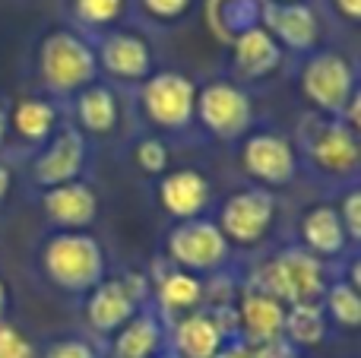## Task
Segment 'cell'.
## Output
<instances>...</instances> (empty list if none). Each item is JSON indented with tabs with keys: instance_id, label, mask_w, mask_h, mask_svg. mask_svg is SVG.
<instances>
[{
	"instance_id": "6da1fadb",
	"label": "cell",
	"mask_w": 361,
	"mask_h": 358,
	"mask_svg": "<svg viewBox=\"0 0 361 358\" xmlns=\"http://www.w3.org/2000/svg\"><path fill=\"white\" fill-rule=\"evenodd\" d=\"M35 76L42 95L54 101H70L99 80L92 38L70 25H54L35 44Z\"/></svg>"
},
{
	"instance_id": "7a4b0ae2",
	"label": "cell",
	"mask_w": 361,
	"mask_h": 358,
	"mask_svg": "<svg viewBox=\"0 0 361 358\" xmlns=\"http://www.w3.org/2000/svg\"><path fill=\"white\" fill-rule=\"evenodd\" d=\"M38 273L61 295H89L108 276L105 245L92 232H57L51 228L38 245Z\"/></svg>"
},
{
	"instance_id": "3957f363",
	"label": "cell",
	"mask_w": 361,
	"mask_h": 358,
	"mask_svg": "<svg viewBox=\"0 0 361 358\" xmlns=\"http://www.w3.org/2000/svg\"><path fill=\"white\" fill-rule=\"evenodd\" d=\"M295 149H298V162L311 175H317L320 181H330L336 187L358 181L361 171L358 130H352L339 118H324V114L307 111L298 121Z\"/></svg>"
},
{
	"instance_id": "277c9868",
	"label": "cell",
	"mask_w": 361,
	"mask_h": 358,
	"mask_svg": "<svg viewBox=\"0 0 361 358\" xmlns=\"http://www.w3.org/2000/svg\"><path fill=\"white\" fill-rule=\"evenodd\" d=\"M333 276H336V266L317 260L314 254H307L305 247L295 245V241L260 254L254 270L247 273L250 283L267 289L269 295H276L282 304L320 302Z\"/></svg>"
},
{
	"instance_id": "5b68a950",
	"label": "cell",
	"mask_w": 361,
	"mask_h": 358,
	"mask_svg": "<svg viewBox=\"0 0 361 358\" xmlns=\"http://www.w3.org/2000/svg\"><path fill=\"white\" fill-rule=\"evenodd\" d=\"M298 92L307 101V111L339 118L352 99L361 92L358 63L343 48H317L298 63Z\"/></svg>"
},
{
	"instance_id": "8992f818",
	"label": "cell",
	"mask_w": 361,
	"mask_h": 358,
	"mask_svg": "<svg viewBox=\"0 0 361 358\" xmlns=\"http://www.w3.org/2000/svg\"><path fill=\"white\" fill-rule=\"evenodd\" d=\"M197 86L190 73L171 67H159L152 76H146L133 92H137V108L143 121L152 127V133L162 137H180L190 133L193 114H197Z\"/></svg>"
},
{
	"instance_id": "52a82bcc",
	"label": "cell",
	"mask_w": 361,
	"mask_h": 358,
	"mask_svg": "<svg viewBox=\"0 0 361 358\" xmlns=\"http://www.w3.org/2000/svg\"><path fill=\"white\" fill-rule=\"evenodd\" d=\"M209 216L231 245V251L250 254L260 251L273 235L276 222H279V200L273 190L247 184V187H238L228 197H222Z\"/></svg>"
},
{
	"instance_id": "ba28073f",
	"label": "cell",
	"mask_w": 361,
	"mask_h": 358,
	"mask_svg": "<svg viewBox=\"0 0 361 358\" xmlns=\"http://www.w3.org/2000/svg\"><path fill=\"white\" fill-rule=\"evenodd\" d=\"M171 266L193 273V276H222L235 266V251L212 222V216H200V219L171 222L165 232V257Z\"/></svg>"
},
{
	"instance_id": "9c48e42d",
	"label": "cell",
	"mask_w": 361,
	"mask_h": 358,
	"mask_svg": "<svg viewBox=\"0 0 361 358\" xmlns=\"http://www.w3.org/2000/svg\"><path fill=\"white\" fill-rule=\"evenodd\" d=\"M193 124L216 143H238L257 124V108L247 86L231 76H212L197 86Z\"/></svg>"
},
{
	"instance_id": "30bf717a",
	"label": "cell",
	"mask_w": 361,
	"mask_h": 358,
	"mask_svg": "<svg viewBox=\"0 0 361 358\" xmlns=\"http://www.w3.org/2000/svg\"><path fill=\"white\" fill-rule=\"evenodd\" d=\"M82 304V314H86V330L92 340L105 342L130 321L137 311H143L149 302V276L137 270H124L105 276L95 285Z\"/></svg>"
},
{
	"instance_id": "8fae6325",
	"label": "cell",
	"mask_w": 361,
	"mask_h": 358,
	"mask_svg": "<svg viewBox=\"0 0 361 358\" xmlns=\"http://www.w3.org/2000/svg\"><path fill=\"white\" fill-rule=\"evenodd\" d=\"M238 165L250 178V184L267 187L273 194L295 184V178L301 171L295 140H288L276 127H257V124L238 140Z\"/></svg>"
},
{
	"instance_id": "7c38bea8",
	"label": "cell",
	"mask_w": 361,
	"mask_h": 358,
	"mask_svg": "<svg viewBox=\"0 0 361 358\" xmlns=\"http://www.w3.org/2000/svg\"><path fill=\"white\" fill-rule=\"evenodd\" d=\"M95 63H99V80L105 76L108 86L114 89H137L146 76L159 70L156 48L152 42L137 29H114L92 35Z\"/></svg>"
},
{
	"instance_id": "4fadbf2b",
	"label": "cell",
	"mask_w": 361,
	"mask_h": 358,
	"mask_svg": "<svg viewBox=\"0 0 361 358\" xmlns=\"http://www.w3.org/2000/svg\"><path fill=\"white\" fill-rule=\"evenodd\" d=\"M89 165H92V140H86L70 121H63L54 137L32 152L29 181L35 190H48L86 178Z\"/></svg>"
},
{
	"instance_id": "5bb4252c",
	"label": "cell",
	"mask_w": 361,
	"mask_h": 358,
	"mask_svg": "<svg viewBox=\"0 0 361 358\" xmlns=\"http://www.w3.org/2000/svg\"><path fill=\"white\" fill-rule=\"evenodd\" d=\"M235 336H238L235 302L203 304V308L169 323V349L184 358H212Z\"/></svg>"
},
{
	"instance_id": "9a60e30c",
	"label": "cell",
	"mask_w": 361,
	"mask_h": 358,
	"mask_svg": "<svg viewBox=\"0 0 361 358\" xmlns=\"http://www.w3.org/2000/svg\"><path fill=\"white\" fill-rule=\"evenodd\" d=\"M295 245L333 266H339L345 257L358 254V247H352L349 235H345L343 222H339L333 200H320L301 209L298 222H295Z\"/></svg>"
},
{
	"instance_id": "2e32d148",
	"label": "cell",
	"mask_w": 361,
	"mask_h": 358,
	"mask_svg": "<svg viewBox=\"0 0 361 358\" xmlns=\"http://www.w3.org/2000/svg\"><path fill=\"white\" fill-rule=\"evenodd\" d=\"M38 206L44 222L57 232H89L99 219V190L89 178H80L38 190Z\"/></svg>"
},
{
	"instance_id": "e0dca14e",
	"label": "cell",
	"mask_w": 361,
	"mask_h": 358,
	"mask_svg": "<svg viewBox=\"0 0 361 358\" xmlns=\"http://www.w3.org/2000/svg\"><path fill=\"white\" fill-rule=\"evenodd\" d=\"M260 25L273 35V42L286 54L305 57L320 48V19L307 0H298V4H269V0H263Z\"/></svg>"
},
{
	"instance_id": "ac0fdd59",
	"label": "cell",
	"mask_w": 361,
	"mask_h": 358,
	"mask_svg": "<svg viewBox=\"0 0 361 358\" xmlns=\"http://www.w3.org/2000/svg\"><path fill=\"white\" fill-rule=\"evenodd\" d=\"M156 200L171 222L200 219L209 216L216 206L209 178L200 168H169L156 178Z\"/></svg>"
},
{
	"instance_id": "d6986e66",
	"label": "cell",
	"mask_w": 361,
	"mask_h": 358,
	"mask_svg": "<svg viewBox=\"0 0 361 358\" xmlns=\"http://www.w3.org/2000/svg\"><path fill=\"white\" fill-rule=\"evenodd\" d=\"M206 295H209V279L171 266L169 260H159L156 273L149 276V302L162 314L165 323L203 308Z\"/></svg>"
},
{
	"instance_id": "ffe728a7",
	"label": "cell",
	"mask_w": 361,
	"mask_h": 358,
	"mask_svg": "<svg viewBox=\"0 0 361 358\" xmlns=\"http://www.w3.org/2000/svg\"><path fill=\"white\" fill-rule=\"evenodd\" d=\"M286 308L276 295H269L267 289H260L250 279H241L235 292V317H238V340H244L247 346L267 342L282 336L286 327Z\"/></svg>"
},
{
	"instance_id": "44dd1931",
	"label": "cell",
	"mask_w": 361,
	"mask_h": 358,
	"mask_svg": "<svg viewBox=\"0 0 361 358\" xmlns=\"http://www.w3.org/2000/svg\"><path fill=\"white\" fill-rule=\"evenodd\" d=\"M282 61H286V51L257 23L231 38L228 76L235 82H241V86H247V82H257V80H269L282 67Z\"/></svg>"
},
{
	"instance_id": "7402d4cb",
	"label": "cell",
	"mask_w": 361,
	"mask_h": 358,
	"mask_svg": "<svg viewBox=\"0 0 361 358\" xmlns=\"http://www.w3.org/2000/svg\"><path fill=\"white\" fill-rule=\"evenodd\" d=\"M63 124V105L48 95H23L10 101V143L16 140L29 152L42 149Z\"/></svg>"
},
{
	"instance_id": "603a6c76",
	"label": "cell",
	"mask_w": 361,
	"mask_h": 358,
	"mask_svg": "<svg viewBox=\"0 0 361 358\" xmlns=\"http://www.w3.org/2000/svg\"><path fill=\"white\" fill-rule=\"evenodd\" d=\"M165 349H169V323L152 304L137 311L111 340L102 342V352H108V358H156Z\"/></svg>"
},
{
	"instance_id": "cb8c5ba5",
	"label": "cell",
	"mask_w": 361,
	"mask_h": 358,
	"mask_svg": "<svg viewBox=\"0 0 361 358\" xmlns=\"http://www.w3.org/2000/svg\"><path fill=\"white\" fill-rule=\"evenodd\" d=\"M67 105H70V118H73L70 124L86 140L111 137L121 124V89L108 86L102 80H95L80 95H73Z\"/></svg>"
},
{
	"instance_id": "d4e9b609",
	"label": "cell",
	"mask_w": 361,
	"mask_h": 358,
	"mask_svg": "<svg viewBox=\"0 0 361 358\" xmlns=\"http://www.w3.org/2000/svg\"><path fill=\"white\" fill-rule=\"evenodd\" d=\"M330 321H326L320 302H307V304H288L286 308V327H282V336L292 342L298 352L305 349H317L326 342L330 336Z\"/></svg>"
},
{
	"instance_id": "484cf974",
	"label": "cell",
	"mask_w": 361,
	"mask_h": 358,
	"mask_svg": "<svg viewBox=\"0 0 361 358\" xmlns=\"http://www.w3.org/2000/svg\"><path fill=\"white\" fill-rule=\"evenodd\" d=\"M320 308H324L330 327H339L345 333H355L361 327V289L345 283L339 273L326 285L324 298H320Z\"/></svg>"
},
{
	"instance_id": "4316f807",
	"label": "cell",
	"mask_w": 361,
	"mask_h": 358,
	"mask_svg": "<svg viewBox=\"0 0 361 358\" xmlns=\"http://www.w3.org/2000/svg\"><path fill=\"white\" fill-rule=\"evenodd\" d=\"M127 10V0H70V16L82 35H102L114 29Z\"/></svg>"
},
{
	"instance_id": "83f0119b",
	"label": "cell",
	"mask_w": 361,
	"mask_h": 358,
	"mask_svg": "<svg viewBox=\"0 0 361 358\" xmlns=\"http://www.w3.org/2000/svg\"><path fill=\"white\" fill-rule=\"evenodd\" d=\"M133 165L146 178H159L171 168V146L162 133H143L133 143Z\"/></svg>"
},
{
	"instance_id": "f1b7e54d",
	"label": "cell",
	"mask_w": 361,
	"mask_h": 358,
	"mask_svg": "<svg viewBox=\"0 0 361 358\" xmlns=\"http://www.w3.org/2000/svg\"><path fill=\"white\" fill-rule=\"evenodd\" d=\"M38 358H105V352H102V342L89 333H70L38 349Z\"/></svg>"
},
{
	"instance_id": "f546056e",
	"label": "cell",
	"mask_w": 361,
	"mask_h": 358,
	"mask_svg": "<svg viewBox=\"0 0 361 358\" xmlns=\"http://www.w3.org/2000/svg\"><path fill=\"white\" fill-rule=\"evenodd\" d=\"M336 213H339V222H343L345 235H349L352 247L361 245V184H345L339 187V197L336 200Z\"/></svg>"
},
{
	"instance_id": "4dcf8cb0",
	"label": "cell",
	"mask_w": 361,
	"mask_h": 358,
	"mask_svg": "<svg viewBox=\"0 0 361 358\" xmlns=\"http://www.w3.org/2000/svg\"><path fill=\"white\" fill-rule=\"evenodd\" d=\"M137 4L146 19H152L159 25H175L190 13L193 0H137Z\"/></svg>"
},
{
	"instance_id": "1f68e13d",
	"label": "cell",
	"mask_w": 361,
	"mask_h": 358,
	"mask_svg": "<svg viewBox=\"0 0 361 358\" xmlns=\"http://www.w3.org/2000/svg\"><path fill=\"white\" fill-rule=\"evenodd\" d=\"M0 358H38V349L16 323L0 321Z\"/></svg>"
},
{
	"instance_id": "d6a6232c",
	"label": "cell",
	"mask_w": 361,
	"mask_h": 358,
	"mask_svg": "<svg viewBox=\"0 0 361 358\" xmlns=\"http://www.w3.org/2000/svg\"><path fill=\"white\" fill-rule=\"evenodd\" d=\"M254 358H301V352L286 340V336H276V340H267V342H257L250 346Z\"/></svg>"
},
{
	"instance_id": "836d02e7",
	"label": "cell",
	"mask_w": 361,
	"mask_h": 358,
	"mask_svg": "<svg viewBox=\"0 0 361 358\" xmlns=\"http://www.w3.org/2000/svg\"><path fill=\"white\" fill-rule=\"evenodd\" d=\"M333 10V16L345 25H358L361 19V0H326Z\"/></svg>"
},
{
	"instance_id": "e575fe53",
	"label": "cell",
	"mask_w": 361,
	"mask_h": 358,
	"mask_svg": "<svg viewBox=\"0 0 361 358\" xmlns=\"http://www.w3.org/2000/svg\"><path fill=\"white\" fill-rule=\"evenodd\" d=\"M212 358H254V352H250V346H247V342H244V340H238V336H235V340H228V342H225V346L219 349V352L212 355Z\"/></svg>"
},
{
	"instance_id": "d590c367",
	"label": "cell",
	"mask_w": 361,
	"mask_h": 358,
	"mask_svg": "<svg viewBox=\"0 0 361 358\" xmlns=\"http://www.w3.org/2000/svg\"><path fill=\"white\" fill-rule=\"evenodd\" d=\"M10 146V101L0 99V156Z\"/></svg>"
},
{
	"instance_id": "8d00e7d4",
	"label": "cell",
	"mask_w": 361,
	"mask_h": 358,
	"mask_svg": "<svg viewBox=\"0 0 361 358\" xmlns=\"http://www.w3.org/2000/svg\"><path fill=\"white\" fill-rule=\"evenodd\" d=\"M10 190H13V168L4 162V156H0V206L6 203Z\"/></svg>"
},
{
	"instance_id": "74e56055",
	"label": "cell",
	"mask_w": 361,
	"mask_h": 358,
	"mask_svg": "<svg viewBox=\"0 0 361 358\" xmlns=\"http://www.w3.org/2000/svg\"><path fill=\"white\" fill-rule=\"evenodd\" d=\"M10 285H6V279L0 276V321H6V311H10Z\"/></svg>"
},
{
	"instance_id": "f35d334b",
	"label": "cell",
	"mask_w": 361,
	"mask_h": 358,
	"mask_svg": "<svg viewBox=\"0 0 361 358\" xmlns=\"http://www.w3.org/2000/svg\"><path fill=\"white\" fill-rule=\"evenodd\" d=\"M156 358H184V355H178V352H171V349H165V352H159Z\"/></svg>"
},
{
	"instance_id": "ab89813d",
	"label": "cell",
	"mask_w": 361,
	"mask_h": 358,
	"mask_svg": "<svg viewBox=\"0 0 361 358\" xmlns=\"http://www.w3.org/2000/svg\"><path fill=\"white\" fill-rule=\"evenodd\" d=\"M269 4H298V0H269Z\"/></svg>"
}]
</instances>
